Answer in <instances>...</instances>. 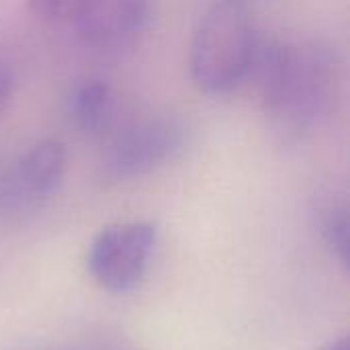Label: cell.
<instances>
[{"mask_svg":"<svg viewBox=\"0 0 350 350\" xmlns=\"http://www.w3.org/2000/svg\"><path fill=\"white\" fill-rule=\"evenodd\" d=\"M158 238L152 221H125L107 226L88 250L90 277L111 293L131 291L146 275Z\"/></svg>","mask_w":350,"mask_h":350,"instance_id":"obj_4","label":"cell"},{"mask_svg":"<svg viewBox=\"0 0 350 350\" xmlns=\"http://www.w3.org/2000/svg\"><path fill=\"white\" fill-rule=\"evenodd\" d=\"M115 111V96L105 80L90 78L80 82L68 103L74 125L84 133H100Z\"/></svg>","mask_w":350,"mask_h":350,"instance_id":"obj_7","label":"cell"},{"mask_svg":"<svg viewBox=\"0 0 350 350\" xmlns=\"http://www.w3.org/2000/svg\"><path fill=\"white\" fill-rule=\"evenodd\" d=\"M250 76L256 78L262 109L287 142L312 133L332 111L338 86V57L322 41L260 39Z\"/></svg>","mask_w":350,"mask_h":350,"instance_id":"obj_1","label":"cell"},{"mask_svg":"<svg viewBox=\"0 0 350 350\" xmlns=\"http://www.w3.org/2000/svg\"><path fill=\"white\" fill-rule=\"evenodd\" d=\"M258 35L236 0L217 2L201 21L191 43V76L207 94L234 92L252 70Z\"/></svg>","mask_w":350,"mask_h":350,"instance_id":"obj_2","label":"cell"},{"mask_svg":"<svg viewBox=\"0 0 350 350\" xmlns=\"http://www.w3.org/2000/svg\"><path fill=\"white\" fill-rule=\"evenodd\" d=\"M324 238L345 267L350 262V221L345 209L330 211L324 219Z\"/></svg>","mask_w":350,"mask_h":350,"instance_id":"obj_8","label":"cell"},{"mask_svg":"<svg viewBox=\"0 0 350 350\" xmlns=\"http://www.w3.org/2000/svg\"><path fill=\"white\" fill-rule=\"evenodd\" d=\"M64 170L66 146L59 139H43L10 168L2 195L12 205L41 203L57 189Z\"/></svg>","mask_w":350,"mask_h":350,"instance_id":"obj_6","label":"cell"},{"mask_svg":"<svg viewBox=\"0 0 350 350\" xmlns=\"http://www.w3.org/2000/svg\"><path fill=\"white\" fill-rule=\"evenodd\" d=\"M320 350H350V340L347 336H340V338H336V340L324 345Z\"/></svg>","mask_w":350,"mask_h":350,"instance_id":"obj_10","label":"cell"},{"mask_svg":"<svg viewBox=\"0 0 350 350\" xmlns=\"http://www.w3.org/2000/svg\"><path fill=\"white\" fill-rule=\"evenodd\" d=\"M187 142L183 121L174 117H152L119 131L100 160V176L107 183H125L170 162Z\"/></svg>","mask_w":350,"mask_h":350,"instance_id":"obj_3","label":"cell"},{"mask_svg":"<svg viewBox=\"0 0 350 350\" xmlns=\"http://www.w3.org/2000/svg\"><path fill=\"white\" fill-rule=\"evenodd\" d=\"M150 0H78L70 21L84 43L113 47L133 39L148 21Z\"/></svg>","mask_w":350,"mask_h":350,"instance_id":"obj_5","label":"cell"},{"mask_svg":"<svg viewBox=\"0 0 350 350\" xmlns=\"http://www.w3.org/2000/svg\"><path fill=\"white\" fill-rule=\"evenodd\" d=\"M33 14L49 21L70 18L78 0H27Z\"/></svg>","mask_w":350,"mask_h":350,"instance_id":"obj_9","label":"cell"}]
</instances>
